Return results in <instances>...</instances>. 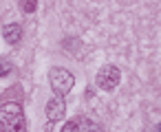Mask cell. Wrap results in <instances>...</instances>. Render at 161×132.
Returning <instances> with one entry per match:
<instances>
[{
	"instance_id": "obj_9",
	"label": "cell",
	"mask_w": 161,
	"mask_h": 132,
	"mask_svg": "<svg viewBox=\"0 0 161 132\" xmlns=\"http://www.w3.org/2000/svg\"><path fill=\"white\" fill-rule=\"evenodd\" d=\"M77 128H80V119H71V121H66L62 132H77Z\"/></svg>"
},
{
	"instance_id": "obj_1",
	"label": "cell",
	"mask_w": 161,
	"mask_h": 132,
	"mask_svg": "<svg viewBox=\"0 0 161 132\" xmlns=\"http://www.w3.org/2000/svg\"><path fill=\"white\" fill-rule=\"evenodd\" d=\"M0 130L3 132H25V112L18 103L9 101L0 106Z\"/></svg>"
},
{
	"instance_id": "obj_8",
	"label": "cell",
	"mask_w": 161,
	"mask_h": 132,
	"mask_svg": "<svg viewBox=\"0 0 161 132\" xmlns=\"http://www.w3.org/2000/svg\"><path fill=\"white\" fill-rule=\"evenodd\" d=\"M11 71H14V66L9 60H0V77H7Z\"/></svg>"
},
{
	"instance_id": "obj_4",
	"label": "cell",
	"mask_w": 161,
	"mask_h": 132,
	"mask_svg": "<svg viewBox=\"0 0 161 132\" xmlns=\"http://www.w3.org/2000/svg\"><path fill=\"white\" fill-rule=\"evenodd\" d=\"M66 114V103L62 101V97H53L47 101V119L49 121H60Z\"/></svg>"
},
{
	"instance_id": "obj_10",
	"label": "cell",
	"mask_w": 161,
	"mask_h": 132,
	"mask_svg": "<svg viewBox=\"0 0 161 132\" xmlns=\"http://www.w3.org/2000/svg\"><path fill=\"white\" fill-rule=\"evenodd\" d=\"M154 132H161V123H159V125H157V128H154Z\"/></svg>"
},
{
	"instance_id": "obj_6",
	"label": "cell",
	"mask_w": 161,
	"mask_h": 132,
	"mask_svg": "<svg viewBox=\"0 0 161 132\" xmlns=\"http://www.w3.org/2000/svg\"><path fill=\"white\" fill-rule=\"evenodd\" d=\"M77 132H102V128L97 125V121H93V119L84 117V119L80 121V128H77Z\"/></svg>"
},
{
	"instance_id": "obj_7",
	"label": "cell",
	"mask_w": 161,
	"mask_h": 132,
	"mask_svg": "<svg viewBox=\"0 0 161 132\" xmlns=\"http://www.w3.org/2000/svg\"><path fill=\"white\" fill-rule=\"evenodd\" d=\"M20 9H22L25 13H33V11L38 9V3H36V0H22V3H20Z\"/></svg>"
},
{
	"instance_id": "obj_3",
	"label": "cell",
	"mask_w": 161,
	"mask_h": 132,
	"mask_svg": "<svg viewBox=\"0 0 161 132\" xmlns=\"http://www.w3.org/2000/svg\"><path fill=\"white\" fill-rule=\"evenodd\" d=\"M97 86L102 88V90H115L117 86H119V82H121V73H119V68L117 66H113V64H106V66H102L99 68V73H97Z\"/></svg>"
},
{
	"instance_id": "obj_5",
	"label": "cell",
	"mask_w": 161,
	"mask_h": 132,
	"mask_svg": "<svg viewBox=\"0 0 161 132\" xmlns=\"http://www.w3.org/2000/svg\"><path fill=\"white\" fill-rule=\"evenodd\" d=\"M3 38H5L9 44H18L20 38H22V27H20V24H5Z\"/></svg>"
},
{
	"instance_id": "obj_2",
	"label": "cell",
	"mask_w": 161,
	"mask_h": 132,
	"mask_svg": "<svg viewBox=\"0 0 161 132\" xmlns=\"http://www.w3.org/2000/svg\"><path fill=\"white\" fill-rule=\"evenodd\" d=\"M49 82H51V88H53V92H55L58 97L69 95V92L73 90V86H75V77H73V73L66 71V68H60V66L51 68V73H49Z\"/></svg>"
}]
</instances>
